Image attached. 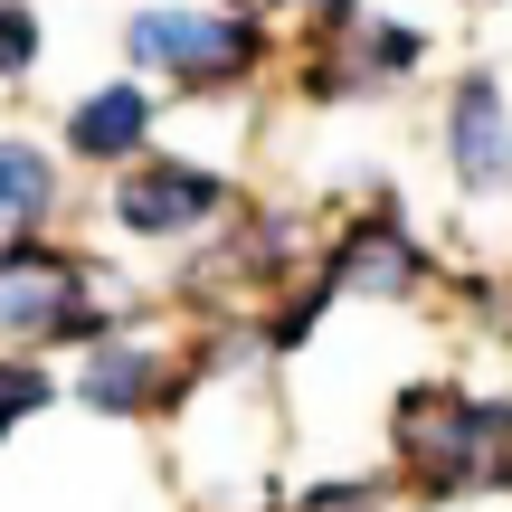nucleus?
<instances>
[{"mask_svg":"<svg viewBox=\"0 0 512 512\" xmlns=\"http://www.w3.org/2000/svg\"><path fill=\"white\" fill-rule=\"evenodd\" d=\"M399 446L427 484H456V494L512 475V418L503 408H465L456 389H418L399 408Z\"/></svg>","mask_w":512,"mask_h":512,"instance_id":"1","label":"nucleus"},{"mask_svg":"<svg viewBox=\"0 0 512 512\" xmlns=\"http://www.w3.org/2000/svg\"><path fill=\"white\" fill-rule=\"evenodd\" d=\"M133 57L162 76H190V86H219V76L256 67V29L247 19H190V10H143L133 19Z\"/></svg>","mask_w":512,"mask_h":512,"instance_id":"2","label":"nucleus"},{"mask_svg":"<svg viewBox=\"0 0 512 512\" xmlns=\"http://www.w3.org/2000/svg\"><path fill=\"white\" fill-rule=\"evenodd\" d=\"M0 332H10V342H67V332H95V313L76 304V266H67V256H38V247L0 256Z\"/></svg>","mask_w":512,"mask_h":512,"instance_id":"3","label":"nucleus"},{"mask_svg":"<svg viewBox=\"0 0 512 512\" xmlns=\"http://www.w3.org/2000/svg\"><path fill=\"white\" fill-rule=\"evenodd\" d=\"M228 209L219 171H190V162H152L124 181V200H114V219L133 228V238H190V228H209Z\"/></svg>","mask_w":512,"mask_h":512,"instance_id":"4","label":"nucleus"},{"mask_svg":"<svg viewBox=\"0 0 512 512\" xmlns=\"http://www.w3.org/2000/svg\"><path fill=\"white\" fill-rule=\"evenodd\" d=\"M446 162H456L465 190H503L512 181V114L494 76H465L456 105H446Z\"/></svg>","mask_w":512,"mask_h":512,"instance_id":"5","label":"nucleus"},{"mask_svg":"<svg viewBox=\"0 0 512 512\" xmlns=\"http://www.w3.org/2000/svg\"><path fill=\"white\" fill-rule=\"evenodd\" d=\"M67 143L86 152V162H124V152H143V143H152V95H143V86L86 95V105L67 114Z\"/></svg>","mask_w":512,"mask_h":512,"instance_id":"6","label":"nucleus"},{"mask_svg":"<svg viewBox=\"0 0 512 512\" xmlns=\"http://www.w3.org/2000/svg\"><path fill=\"white\" fill-rule=\"evenodd\" d=\"M57 200V171L38 143H0V238H29Z\"/></svg>","mask_w":512,"mask_h":512,"instance_id":"7","label":"nucleus"},{"mask_svg":"<svg viewBox=\"0 0 512 512\" xmlns=\"http://www.w3.org/2000/svg\"><path fill=\"white\" fill-rule=\"evenodd\" d=\"M76 389H86V408H152V361L143 351H95Z\"/></svg>","mask_w":512,"mask_h":512,"instance_id":"8","label":"nucleus"},{"mask_svg":"<svg viewBox=\"0 0 512 512\" xmlns=\"http://www.w3.org/2000/svg\"><path fill=\"white\" fill-rule=\"evenodd\" d=\"M408 275H418V256H408V238H399V228H361L332 285H408Z\"/></svg>","mask_w":512,"mask_h":512,"instance_id":"9","label":"nucleus"},{"mask_svg":"<svg viewBox=\"0 0 512 512\" xmlns=\"http://www.w3.org/2000/svg\"><path fill=\"white\" fill-rule=\"evenodd\" d=\"M29 67H38V19L10 0V10H0V76H29Z\"/></svg>","mask_w":512,"mask_h":512,"instance_id":"10","label":"nucleus"},{"mask_svg":"<svg viewBox=\"0 0 512 512\" xmlns=\"http://www.w3.org/2000/svg\"><path fill=\"white\" fill-rule=\"evenodd\" d=\"M38 399H48V380H38V370H19V361H0V427H10V418H29Z\"/></svg>","mask_w":512,"mask_h":512,"instance_id":"11","label":"nucleus"},{"mask_svg":"<svg viewBox=\"0 0 512 512\" xmlns=\"http://www.w3.org/2000/svg\"><path fill=\"white\" fill-rule=\"evenodd\" d=\"M304 10H313V19H342V10H351V0H304Z\"/></svg>","mask_w":512,"mask_h":512,"instance_id":"12","label":"nucleus"}]
</instances>
